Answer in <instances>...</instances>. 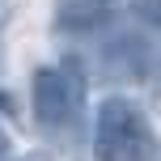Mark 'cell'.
<instances>
[{"label":"cell","mask_w":161,"mask_h":161,"mask_svg":"<svg viewBox=\"0 0 161 161\" xmlns=\"http://www.w3.org/2000/svg\"><path fill=\"white\" fill-rule=\"evenodd\" d=\"M93 161H161V144L144 110L131 97L110 93L93 114Z\"/></svg>","instance_id":"6da1fadb"},{"label":"cell","mask_w":161,"mask_h":161,"mask_svg":"<svg viewBox=\"0 0 161 161\" xmlns=\"http://www.w3.org/2000/svg\"><path fill=\"white\" fill-rule=\"evenodd\" d=\"M30 102H34V119L47 131H64L80 110V76L72 64L64 68H38L30 80Z\"/></svg>","instance_id":"7a4b0ae2"},{"label":"cell","mask_w":161,"mask_h":161,"mask_svg":"<svg viewBox=\"0 0 161 161\" xmlns=\"http://www.w3.org/2000/svg\"><path fill=\"white\" fill-rule=\"evenodd\" d=\"M110 72L114 76H127V80H136V76H144L148 72V64H153V51H148V42H140L136 34H127V38H119L110 47Z\"/></svg>","instance_id":"3957f363"},{"label":"cell","mask_w":161,"mask_h":161,"mask_svg":"<svg viewBox=\"0 0 161 161\" xmlns=\"http://www.w3.org/2000/svg\"><path fill=\"white\" fill-rule=\"evenodd\" d=\"M102 17H106V0H64L55 13V25L59 30H93Z\"/></svg>","instance_id":"277c9868"},{"label":"cell","mask_w":161,"mask_h":161,"mask_svg":"<svg viewBox=\"0 0 161 161\" xmlns=\"http://www.w3.org/2000/svg\"><path fill=\"white\" fill-rule=\"evenodd\" d=\"M4 153H8V131L0 127V157H4Z\"/></svg>","instance_id":"5b68a950"},{"label":"cell","mask_w":161,"mask_h":161,"mask_svg":"<svg viewBox=\"0 0 161 161\" xmlns=\"http://www.w3.org/2000/svg\"><path fill=\"white\" fill-rule=\"evenodd\" d=\"M0 161H4V157H0ZM21 161H38V157H21Z\"/></svg>","instance_id":"8992f818"}]
</instances>
